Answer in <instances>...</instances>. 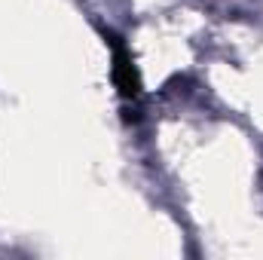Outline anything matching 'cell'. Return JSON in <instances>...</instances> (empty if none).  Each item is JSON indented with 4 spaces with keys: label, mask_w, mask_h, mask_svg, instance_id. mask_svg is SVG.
Instances as JSON below:
<instances>
[{
    "label": "cell",
    "mask_w": 263,
    "mask_h": 260,
    "mask_svg": "<svg viewBox=\"0 0 263 260\" xmlns=\"http://www.w3.org/2000/svg\"><path fill=\"white\" fill-rule=\"evenodd\" d=\"M101 34H104V43L110 46V62H114L110 65V77H114V86H117L120 98L126 104H138L141 101V73H138V65L132 59L129 43L120 34L107 31V28H101Z\"/></svg>",
    "instance_id": "obj_1"
}]
</instances>
